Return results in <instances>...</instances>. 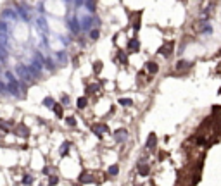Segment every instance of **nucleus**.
Wrapping results in <instances>:
<instances>
[{
  "label": "nucleus",
  "mask_w": 221,
  "mask_h": 186,
  "mask_svg": "<svg viewBox=\"0 0 221 186\" xmlns=\"http://www.w3.org/2000/svg\"><path fill=\"white\" fill-rule=\"evenodd\" d=\"M16 73L21 76V79H23V81H26V83H31V79H33V78H31V74L26 71V66L19 64L18 67H16Z\"/></svg>",
  "instance_id": "f257e3e1"
},
{
  "label": "nucleus",
  "mask_w": 221,
  "mask_h": 186,
  "mask_svg": "<svg viewBox=\"0 0 221 186\" xmlns=\"http://www.w3.org/2000/svg\"><path fill=\"white\" fill-rule=\"evenodd\" d=\"M5 88H7V92L11 93V95H14V96H21V95H19V83H18V79H16V81H9V85H7V86H5Z\"/></svg>",
  "instance_id": "f03ea898"
},
{
  "label": "nucleus",
  "mask_w": 221,
  "mask_h": 186,
  "mask_svg": "<svg viewBox=\"0 0 221 186\" xmlns=\"http://www.w3.org/2000/svg\"><path fill=\"white\" fill-rule=\"evenodd\" d=\"M92 22L99 24V19H95V17H83V19H81V24H80V29H90Z\"/></svg>",
  "instance_id": "7ed1b4c3"
},
{
  "label": "nucleus",
  "mask_w": 221,
  "mask_h": 186,
  "mask_svg": "<svg viewBox=\"0 0 221 186\" xmlns=\"http://www.w3.org/2000/svg\"><path fill=\"white\" fill-rule=\"evenodd\" d=\"M14 133H16L18 136H21V138H28V136H30V129H28L24 124H19V126H16V128H14Z\"/></svg>",
  "instance_id": "20e7f679"
},
{
  "label": "nucleus",
  "mask_w": 221,
  "mask_h": 186,
  "mask_svg": "<svg viewBox=\"0 0 221 186\" xmlns=\"http://www.w3.org/2000/svg\"><path fill=\"white\" fill-rule=\"evenodd\" d=\"M126 138H128V131L123 129V128H121V129H118L116 133H114V140H116L118 143H123Z\"/></svg>",
  "instance_id": "39448f33"
},
{
  "label": "nucleus",
  "mask_w": 221,
  "mask_h": 186,
  "mask_svg": "<svg viewBox=\"0 0 221 186\" xmlns=\"http://www.w3.org/2000/svg\"><path fill=\"white\" fill-rule=\"evenodd\" d=\"M43 64H45V59L42 54H35V60H33V66L37 67L38 71H42L43 69Z\"/></svg>",
  "instance_id": "423d86ee"
},
{
  "label": "nucleus",
  "mask_w": 221,
  "mask_h": 186,
  "mask_svg": "<svg viewBox=\"0 0 221 186\" xmlns=\"http://www.w3.org/2000/svg\"><path fill=\"white\" fill-rule=\"evenodd\" d=\"M128 50L131 52H138L140 50V41H138V38H131L128 41Z\"/></svg>",
  "instance_id": "0eeeda50"
},
{
  "label": "nucleus",
  "mask_w": 221,
  "mask_h": 186,
  "mask_svg": "<svg viewBox=\"0 0 221 186\" xmlns=\"http://www.w3.org/2000/svg\"><path fill=\"white\" fill-rule=\"evenodd\" d=\"M171 50H173V43H168V45H164V47H161V48H159V54H161V55H164V57H169L171 54H173Z\"/></svg>",
  "instance_id": "6e6552de"
},
{
  "label": "nucleus",
  "mask_w": 221,
  "mask_h": 186,
  "mask_svg": "<svg viewBox=\"0 0 221 186\" xmlns=\"http://www.w3.org/2000/svg\"><path fill=\"white\" fill-rule=\"evenodd\" d=\"M68 28H69L73 33H78V31H80V24H78L76 19H69V21H68Z\"/></svg>",
  "instance_id": "1a4fd4ad"
},
{
  "label": "nucleus",
  "mask_w": 221,
  "mask_h": 186,
  "mask_svg": "<svg viewBox=\"0 0 221 186\" xmlns=\"http://www.w3.org/2000/svg\"><path fill=\"white\" fill-rule=\"evenodd\" d=\"M26 71H28V73L31 74V78H40V73H42V71H38V69L35 67V66H33V64L26 66Z\"/></svg>",
  "instance_id": "9d476101"
},
{
  "label": "nucleus",
  "mask_w": 221,
  "mask_h": 186,
  "mask_svg": "<svg viewBox=\"0 0 221 186\" xmlns=\"http://www.w3.org/2000/svg\"><path fill=\"white\" fill-rule=\"evenodd\" d=\"M93 131H95V134H97L99 138H102V133L107 131V126H106V124H97V126H93Z\"/></svg>",
  "instance_id": "9b49d317"
},
{
  "label": "nucleus",
  "mask_w": 221,
  "mask_h": 186,
  "mask_svg": "<svg viewBox=\"0 0 221 186\" xmlns=\"http://www.w3.org/2000/svg\"><path fill=\"white\" fill-rule=\"evenodd\" d=\"M37 24H38V28H40V29H42L43 33H47V31H49V26H47V21H45L43 17H38V19H37Z\"/></svg>",
  "instance_id": "f8f14e48"
},
{
  "label": "nucleus",
  "mask_w": 221,
  "mask_h": 186,
  "mask_svg": "<svg viewBox=\"0 0 221 186\" xmlns=\"http://www.w3.org/2000/svg\"><path fill=\"white\" fill-rule=\"evenodd\" d=\"M156 143H157V136L154 134V133H150L147 138V148H152V147H156Z\"/></svg>",
  "instance_id": "ddd939ff"
},
{
  "label": "nucleus",
  "mask_w": 221,
  "mask_h": 186,
  "mask_svg": "<svg viewBox=\"0 0 221 186\" xmlns=\"http://www.w3.org/2000/svg\"><path fill=\"white\" fill-rule=\"evenodd\" d=\"M145 66H147V71L150 73V74H156V73L159 71V67H157V64H156V62H147Z\"/></svg>",
  "instance_id": "4468645a"
},
{
  "label": "nucleus",
  "mask_w": 221,
  "mask_h": 186,
  "mask_svg": "<svg viewBox=\"0 0 221 186\" xmlns=\"http://www.w3.org/2000/svg\"><path fill=\"white\" fill-rule=\"evenodd\" d=\"M80 181L87 185V183H93V178H92V174H88V172H85V174H81V176H80Z\"/></svg>",
  "instance_id": "2eb2a0df"
},
{
  "label": "nucleus",
  "mask_w": 221,
  "mask_h": 186,
  "mask_svg": "<svg viewBox=\"0 0 221 186\" xmlns=\"http://www.w3.org/2000/svg\"><path fill=\"white\" fill-rule=\"evenodd\" d=\"M52 110L55 112L57 117H62V115H64V112H62V105H59V103H54V105H52Z\"/></svg>",
  "instance_id": "dca6fc26"
},
{
  "label": "nucleus",
  "mask_w": 221,
  "mask_h": 186,
  "mask_svg": "<svg viewBox=\"0 0 221 186\" xmlns=\"http://www.w3.org/2000/svg\"><path fill=\"white\" fill-rule=\"evenodd\" d=\"M87 103H88V102H87V98H85V96H80V98H78V102H76V107H78V109H85V107H87Z\"/></svg>",
  "instance_id": "f3484780"
},
{
  "label": "nucleus",
  "mask_w": 221,
  "mask_h": 186,
  "mask_svg": "<svg viewBox=\"0 0 221 186\" xmlns=\"http://www.w3.org/2000/svg\"><path fill=\"white\" fill-rule=\"evenodd\" d=\"M83 3L87 5V9H88V10H90L92 14H93V12H95V0H85Z\"/></svg>",
  "instance_id": "a211bd4d"
},
{
  "label": "nucleus",
  "mask_w": 221,
  "mask_h": 186,
  "mask_svg": "<svg viewBox=\"0 0 221 186\" xmlns=\"http://www.w3.org/2000/svg\"><path fill=\"white\" fill-rule=\"evenodd\" d=\"M2 16H4V17H7V19H16V17H18V14H16V12H12L11 9L4 10V14H2Z\"/></svg>",
  "instance_id": "6ab92c4d"
},
{
  "label": "nucleus",
  "mask_w": 221,
  "mask_h": 186,
  "mask_svg": "<svg viewBox=\"0 0 221 186\" xmlns=\"http://www.w3.org/2000/svg\"><path fill=\"white\" fill-rule=\"evenodd\" d=\"M55 102H54V98H52V96H47V98H45V100H43V105H45V107H49V109H52V105H54Z\"/></svg>",
  "instance_id": "aec40b11"
},
{
  "label": "nucleus",
  "mask_w": 221,
  "mask_h": 186,
  "mask_svg": "<svg viewBox=\"0 0 221 186\" xmlns=\"http://www.w3.org/2000/svg\"><path fill=\"white\" fill-rule=\"evenodd\" d=\"M133 28L135 29H140V12L135 14V19H133Z\"/></svg>",
  "instance_id": "412c9836"
},
{
  "label": "nucleus",
  "mask_w": 221,
  "mask_h": 186,
  "mask_svg": "<svg viewBox=\"0 0 221 186\" xmlns=\"http://www.w3.org/2000/svg\"><path fill=\"white\" fill-rule=\"evenodd\" d=\"M119 105H126V107H130V105H133V100H130V98H119Z\"/></svg>",
  "instance_id": "4be33fe9"
},
{
  "label": "nucleus",
  "mask_w": 221,
  "mask_h": 186,
  "mask_svg": "<svg viewBox=\"0 0 221 186\" xmlns=\"http://www.w3.org/2000/svg\"><path fill=\"white\" fill-rule=\"evenodd\" d=\"M68 150H69V143L68 141H64L62 143V147H61V155L64 157V155H68Z\"/></svg>",
  "instance_id": "5701e85b"
},
{
  "label": "nucleus",
  "mask_w": 221,
  "mask_h": 186,
  "mask_svg": "<svg viewBox=\"0 0 221 186\" xmlns=\"http://www.w3.org/2000/svg\"><path fill=\"white\" fill-rule=\"evenodd\" d=\"M188 66H190L188 62H185V60H178V64H176V69H178V71H180V69H187Z\"/></svg>",
  "instance_id": "b1692460"
},
{
  "label": "nucleus",
  "mask_w": 221,
  "mask_h": 186,
  "mask_svg": "<svg viewBox=\"0 0 221 186\" xmlns=\"http://www.w3.org/2000/svg\"><path fill=\"white\" fill-rule=\"evenodd\" d=\"M93 71H95L97 74H99V73L102 71V62H100V60H97V62H93Z\"/></svg>",
  "instance_id": "393cba45"
},
{
  "label": "nucleus",
  "mask_w": 221,
  "mask_h": 186,
  "mask_svg": "<svg viewBox=\"0 0 221 186\" xmlns=\"http://www.w3.org/2000/svg\"><path fill=\"white\" fill-rule=\"evenodd\" d=\"M95 92H99V86H97V85H88V86H87V93L92 95V93H95Z\"/></svg>",
  "instance_id": "a878e982"
},
{
  "label": "nucleus",
  "mask_w": 221,
  "mask_h": 186,
  "mask_svg": "<svg viewBox=\"0 0 221 186\" xmlns=\"http://www.w3.org/2000/svg\"><path fill=\"white\" fill-rule=\"evenodd\" d=\"M107 172H109L110 176H116V174L119 172V167H118V166H110V167H109V171H107Z\"/></svg>",
  "instance_id": "bb28decb"
},
{
  "label": "nucleus",
  "mask_w": 221,
  "mask_h": 186,
  "mask_svg": "<svg viewBox=\"0 0 221 186\" xmlns=\"http://www.w3.org/2000/svg\"><path fill=\"white\" fill-rule=\"evenodd\" d=\"M138 172H140L142 176H147L149 174V166H140V167H138Z\"/></svg>",
  "instance_id": "cd10ccee"
},
{
  "label": "nucleus",
  "mask_w": 221,
  "mask_h": 186,
  "mask_svg": "<svg viewBox=\"0 0 221 186\" xmlns=\"http://www.w3.org/2000/svg\"><path fill=\"white\" fill-rule=\"evenodd\" d=\"M23 183H24V185H31V183H33V176H30V174H26V176L23 178Z\"/></svg>",
  "instance_id": "c85d7f7f"
},
{
  "label": "nucleus",
  "mask_w": 221,
  "mask_h": 186,
  "mask_svg": "<svg viewBox=\"0 0 221 186\" xmlns=\"http://www.w3.org/2000/svg\"><path fill=\"white\" fill-rule=\"evenodd\" d=\"M57 183H59V178H57L55 174H54V176H50V179H49V185H50V186H55Z\"/></svg>",
  "instance_id": "c756f323"
},
{
  "label": "nucleus",
  "mask_w": 221,
  "mask_h": 186,
  "mask_svg": "<svg viewBox=\"0 0 221 186\" xmlns=\"http://www.w3.org/2000/svg\"><path fill=\"white\" fill-rule=\"evenodd\" d=\"M99 36H100L99 29H92V31H90V38H92V40H99Z\"/></svg>",
  "instance_id": "7c9ffc66"
},
{
  "label": "nucleus",
  "mask_w": 221,
  "mask_h": 186,
  "mask_svg": "<svg viewBox=\"0 0 221 186\" xmlns=\"http://www.w3.org/2000/svg\"><path fill=\"white\" fill-rule=\"evenodd\" d=\"M45 64H47V67H49V69H50V71H54V60H52V59H49V60H45Z\"/></svg>",
  "instance_id": "2f4dec72"
},
{
  "label": "nucleus",
  "mask_w": 221,
  "mask_h": 186,
  "mask_svg": "<svg viewBox=\"0 0 221 186\" xmlns=\"http://www.w3.org/2000/svg\"><path fill=\"white\" fill-rule=\"evenodd\" d=\"M66 122H68V126H76V119L74 117H68Z\"/></svg>",
  "instance_id": "473e14b6"
},
{
  "label": "nucleus",
  "mask_w": 221,
  "mask_h": 186,
  "mask_svg": "<svg viewBox=\"0 0 221 186\" xmlns=\"http://www.w3.org/2000/svg\"><path fill=\"white\" fill-rule=\"evenodd\" d=\"M0 31H2V33H7V22L0 21Z\"/></svg>",
  "instance_id": "72a5a7b5"
},
{
  "label": "nucleus",
  "mask_w": 221,
  "mask_h": 186,
  "mask_svg": "<svg viewBox=\"0 0 221 186\" xmlns=\"http://www.w3.org/2000/svg\"><path fill=\"white\" fill-rule=\"evenodd\" d=\"M0 128H2V129H9V128H11V124H7V122H4V121H0Z\"/></svg>",
  "instance_id": "f704fd0d"
},
{
  "label": "nucleus",
  "mask_w": 221,
  "mask_h": 186,
  "mask_svg": "<svg viewBox=\"0 0 221 186\" xmlns=\"http://www.w3.org/2000/svg\"><path fill=\"white\" fill-rule=\"evenodd\" d=\"M5 76H7V79H9V81H16V78H14V74H12V73H9V71H7V73H5Z\"/></svg>",
  "instance_id": "c9c22d12"
},
{
  "label": "nucleus",
  "mask_w": 221,
  "mask_h": 186,
  "mask_svg": "<svg viewBox=\"0 0 221 186\" xmlns=\"http://www.w3.org/2000/svg\"><path fill=\"white\" fill-rule=\"evenodd\" d=\"M119 60H121L123 64H126V62H128V59H126V55H123V54H119Z\"/></svg>",
  "instance_id": "e433bc0d"
},
{
  "label": "nucleus",
  "mask_w": 221,
  "mask_h": 186,
  "mask_svg": "<svg viewBox=\"0 0 221 186\" xmlns=\"http://www.w3.org/2000/svg\"><path fill=\"white\" fill-rule=\"evenodd\" d=\"M211 31H213L211 26H204V33H211Z\"/></svg>",
  "instance_id": "4c0bfd02"
},
{
  "label": "nucleus",
  "mask_w": 221,
  "mask_h": 186,
  "mask_svg": "<svg viewBox=\"0 0 221 186\" xmlns=\"http://www.w3.org/2000/svg\"><path fill=\"white\" fill-rule=\"evenodd\" d=\"M57 57H59L61 60H64V59H66V55H64V52H59V54H57Z\"/></svg>",
  "instance_id": "58836bf2"
},
{
  "label": "nucleus",
  "mask_w": 221,
  "mask_h": 186,
  "mask_svg": "<svg viewBox=\"0 0 221 186\" xmlns=\"http://www.w3.org/2000/svg\"><path fill=\"white\" fill-rule=\"evenodd\" d=\"M68 102H69V96H68V95H64V96H62V103H68Z\"/></svg>",
  "instance_id": "ea45409f"
},
{
  "label": "nucleus",
  "mask_w": 221,
  "mask_h": 186,
  "mask_svg": "<svg viewBox=\"0 0 221 186\" xmlns=\"http://www.w3.org/2000/svg\"><path fill=\"white\" fill-rule=\"evenodd\" d=\"M83 2H85V0H74V3H76V7H80V5H83Z\"/></svg>",
  "instance_id": "a19ab883"
},
{
  "label": "nucleus",
  "mask_w": 221,
  "mask_h": 186,
  "mask_svg": "<svg viewBox=\"0 0 221 186\" xmlns=\"http://www.w3.org/2000/svg\"><path fill=\"white\" fill-rule=\"evenodd\" d=\"M2 92H7V88H5V85L4 83H0V93Z\"/></svg>",
  "instance_id": "79ce46f5"
}]
</instances>
